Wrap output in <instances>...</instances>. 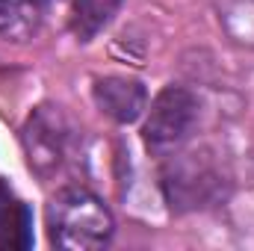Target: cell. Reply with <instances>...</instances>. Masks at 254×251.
<instances>
[{"label": "cell", "instance_id": "cell-1", "mask_svg": "<svg viewBox=\"0 0 254 251\" xmlns=\"http://www.w3.org/2000/svg\"><path fill=\"white\" fill-rule=\"evenodd\" d=\"M116 222L110 207L89 189L68 187L48 204L51 243L68 251H92L113 240Z\"/></svg>", "mask_w": 254, "mask_h": 251}, {"label": "cell", "instance_id": "cell-2", "mask_svg": "<svg viewBox=\"0 0 254 251\" xmlns=\"http://www.w3.org/2000/svg\"><path fill=\"white\" fill-rule=\"evenodd\" d=\"M160 184L172 210L192 213L225 198L228 181L222 175V166L207 151H184L163 166Z\"/></svg>", "mask_w": 254, "mask_h": 251}, {"label": "cell", "instance_id": "cell-3", "mask_svg": "<svg viewBox=\"0 0 254 251\" xmlns=\"http://www.w3.org/2000/svg\"><path fill=\"white\" fill-rule=\"evenodd\" d=\"M198 113L201 104L184 86H166L151 110H148V122H145V142L151 148H175L190 136L198 125Z\"/></svg>", "mask_w": 254, "mask_h": 251}, {"label": "cell", "instance_id": "cell-4", "mask_svg": "<svg viewBox=\"0 0 254 251\" xmlns=\"http://www.w3.org/2000/svg\"><path fill=\"white\" fill-rule=\"evenodd\" d=\"M68 139H71V127L60 107H39L30 116L24 127V148H27L30 169L39 178H51L63 166L68 154Z\"/></svg>", "mask_w": 254, "mask_h": 251}, {"label": "cell", "instance_id": "cell-5", "mask_svg": "<svg viewBox=\"0 0 254 251\" xmlns=\"http://www.w3.org/2000/svg\"><path fill=\"white\" fill-rule=\"evenodd\" d=\"M92 95H95V107H98L107 119H113V122H119V125L136 122V119L148 110V92H145V86H142L139 80H133V77H119V74L101 77V80L95 83Z\"/></svg>", "mask_w": 254, "mask_h": 251}, {"label": "cell", "instance_id": "cell-6", "mask_svg": "<svg viewBox=\"0 0 254 251\" xmlns=\"http://www.w3.org/2000/svg\"><path fill=\"white\" fill-rule=\"evenodd\" d=\"M33 243V219L24 201L0 187V249L21 251Z\"/></svg>", "mask_w": 254, "mask_h": 251}, {"label": "cell", "instance_id": "cell-7", "mask_svg": "<svg viewBox=\"0 0 254 251\" xmlns=\"http://www.w3.org/2000/svg\"><path fill=\"white\" fill-rule=\"evenodd\" d=\"M45 3L42 0H0V39L21 42L33 36L42 24Z\"/></svg>", "mask_w": 254, "mask_h": 251}, {"label": "cell", "instance_id": "cell-8", "mask_svg": "<svg viewBox=\"0 0 254 251\" xmlns=\"http://www.w3.org/2000/svg\"><path fill=\"white\" fill-rule=\"evenodd\" d=\"M125 0H74L71 6V33L80 42H92L122 9Z\"/></svg>", "mask_w": 254, "mask_h": 251}, {"label": "cell", "instance_id": "cell-9", "mask_svg": "<svg viewBox=\"0 0 254 251\" xmlns=\"http://www.w3.org/2000/svg\"><path fill=\"white\" fill-rule=\"evenodd\" d=\"M219 24L231 42L254 48V0H219Z\"/></svg>", "mask_w": 254, "mask_h": 251}]
</instances>
